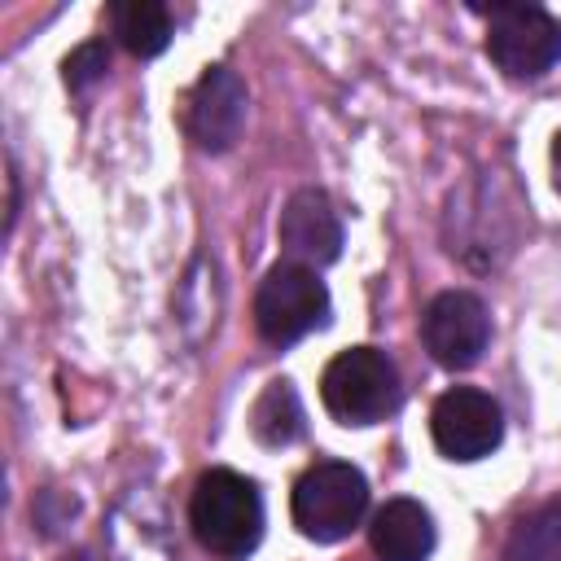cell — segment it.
<instances>
[{
    "mask_svg": "<svg viewBox=\"0 0 561 561\" xmlns=\"http://www.w3.org/2000/svg\"><path fill=\"white\" fill-rule=\"evenodd\" d=\"M188 526L197 543L219 561H245L263 535V500L237 469H210L188 500Z\"/></svg>",
    "mask_w": 561,
    "mask_h": 561,
    "instance_id": "cell-1",
    "label": "cell"
},
{
    "mask_svg": "<svg viewBox=\"0 0 561 561\" xmlns=\"http://www.w3.org/2000/svg\"><path fill=\"white\" fill-rule=\"evenodd\" d=\"M320 399L342 425H373L399 408V373L386 351L351 346L329 359L320 377Z\"/></svg>",
    "mask_w": 561,
    "mask_h": 561,
    "instance_id": "cell-2",
    "label": "cell"
},
{
    "mask_svg": "<svg viewBox=\"0 0 561 561\" xmlns=\"http://www.w3.org/2000/svg\"><path fill=\"white\" fill-rule=\"evenodd\" d=\"M368 508V482L346 460H316L294 486V526L316 543L346 539Z\"/></svg>",
    "mask_w": 561,
    "mask_h": 561,
    "instance_id": "cell-3",
    "label": "cell"
},
{
    "mask_svg": "<svg viewBox=\"0 0 561 561\" xmlns=\"http://www.w3.org/2000/svg\"><path fill=\"white\" fill-rule=\"evenodd\" d=\"M486 18V53L508 79H539L561 61V22L539 4H491Z\"/></svg>",
    "mask_w": 561,
    "mask_h": 561,
    "instance_id": "cell-4",
    "label": "cell"
},
{
    "mask_svg": "<svg viewBox=\"0 0 561 561\" xmlns=\"http://www.w3.org/2000/svg\"><path fill=\"white\" fill-rule=\"evenodd\" d=\"M254 324L267 342L285 346L329 324V289L311 267L276 263L254 294Z\"/></svg>",
    "mask_w": 561,
    "mask_h": 561,
    "instance_id": "cell-5",
    "label": "cell"
},
{
    "mask_svg": "<svg viewBox=\"0 0 561 561\" xmlns=\"http://www.w3.org/2000/svg\"><path fill=\"white\" fill-rule=\"evenodd\" d=\"M430 434L447 460H482L500 447L504 416L491 394H482L473 386H456V390L438 394V403L430 412Z\"/></svg>",
    "mask_w": 561,
    "mask_h": 561,
    "instance_id": "cell-6",
    "label": "cell"
},
{
    "mask_svg": "<svg viewBox=\"0 0 561 561\" xmlns=\"http://www.w3.org/2000/svg\"><path fill=\"white\" fill-rule=\"evenodd\" d=\"M421 337L425 351L443 364V368H469L482 359L486 337H491V316L482 307L478 294L469 289H447L438 294L425 316H421Z\"/></svg>",
    "mask_w": 561,
    "mask_h": 561,
    "instance_id": "cell-7",
    "label": "cell"
},
{
    "mask_svg": "<svg viewBox=\"0 0 561 561\" xmlns=\"http://www.w3.org/2000/svg\"><path fill=\"white\" fill-rule=\"evenodd\" d=\"M245 83L237 70L228 66H210L202 70V79L188 92V110H184V127L197 140V149L206 153H224L237 145L241 127H245Z\"/></svg>",
    "mask_w": 561,
    "mask_h": 561,
    "instance_id": "cell-8",
    "label": "cell"
},
{
    "mask_svg": "<svg viewBox=\"0 0 561 561\" xmlns=\"http://www.w3.org/2000/svg\"><path fill=\"white\" fill-rule=\"evenodd\" d=\"M280 250L298 267H324L342 254V219L320 188H298L280 210Z\"/></svg>",
    "mask_w": 561,
    "mask_h": 561,
    "instance_id": "cell-9",
    "label": "cell"
},
{
    "mask_svg": "<svg viewBox=\"0 0 561 561\" xmlns=\"http://www.w3.org/2000/svg\"><path fill=\"white\" fill-rule=\"evenodd\" d=\"M373 552L381 561H425L434 552V522L416 500H390L373 517Z\"/></svg>",
    "mask_w": 561,
    "mask_h": 561,
    "instance_id": "cell-10",
    "label": "cell"
},
{
    "mask_svg": "<svg viewBox=\"0 0 561 561\" xmlns=\"http://www.w3.org/2000/svg\"><path fill=\"white\" fill-rule=\"evenodd\" d=\"M250 430H254V438L263 447H289V443H298L302 430H307L298 390L289 381H267L263 394L250 408Z\"/></svg>",
    "mask_w": 561,
    "mask_h": 561,
    "instance_id": "cell-11",
    "label": "cell"
},
{
    "mask_svg": "<svg viewBox=\"0 0 561 561\" xmlns=\"http://www.w3.org/2000/svg\"><path fill=\"white\" fill-rule=\"evenodd\" d=\"M114 35L131 57H158L171 44V13L158 0H123L114 4Z\"/></svg>",
    "mask_w": 561,
    "mask_h": 561,
    "instance_id": "cell-12",
    "label": "cell"
},
{
    "mask_svg": "<svg viewBox=\"0 0 561 561\" xmlns=\"http://www.w3.org/2000/svg\"><path fill=\"white\" fill-rule=\"evenodd\" d=\"M504 561H561V500L535 508L513 526Z\"/></svg>",
    "mask_w": 561,
    "mask_h": 561,
    "instance_id": "cell-13",
    "label": "cell"
},
{
    "mask_svg": "<svg viewBox=\"0 0 561 561\" xmlns=\"http://www.w3.org/2000/svg\"><path fill=\"white\" fill-rule=\"evenodd\" d=\"M105 70H110V48L101 44V39H92V44H79L70 57H66V83L70 88H92V83H101L105 79Z\"/></svg>",
    "mask_w": 561,
    "mask_h": 561,
    "instance_id": "cell-14",
    "label": "cell"
},
{
    "mask_svg": "<svg viewBox=\"0 0 561 561\" xmlns=\"http://www.w3.org/2000/svg\"><path fill=\"white\" fill-rule=\"evenodd\" d=\"M552 184L561 188V131L552 136Z\"/></svg>",
    "mask_w": 561,
    "mask_h": 561,
    "instance_id": "cell-15",
    "label": "cell"
},
{
    "mask_svg": "<svg viewBox=\"0 0 561 561\" xmlns=\"http://www.w3.org/2000/svg\"><path fill=\"white\" fill-rule=\"evenodd\" d=\"M61 561H92L88 552H70V557H61Z\"/></svg>",
    "mask_w": 561,
    "mask_h": 561,
    "instance_id": "cell-16",
    "label": "cell"
}]
</instances>
